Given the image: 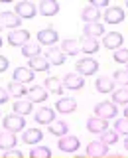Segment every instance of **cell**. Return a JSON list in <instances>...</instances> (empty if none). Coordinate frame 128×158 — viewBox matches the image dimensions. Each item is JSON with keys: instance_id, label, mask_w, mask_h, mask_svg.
<instances>
[{"instance_id": "18", "label": "cell", "mask_w": 128, "mask_h": 158, "mask_svg": "<svg viewBox=\"0 0 128 158\" xmlns=\"http://www.w3.org/2000/svg\"><path fill=\"white\" fill-rule=\"evenodd\" d=\"M16 146V135L14 132H8V131H2L0 132V150H12Z\"/></svg>"}, {"instance_id": "35", "label": "cell", "mask_w": 128, "mask_h": 158, "mask_svg": "<svg viewBox=\"0 0 128 158\" xmlns=\"http://www.w3.org/2000/svg\"><path fill=\"white\" fill-rule=\"evenodd\" d=\"M101 140L105 142V144H108V146L116 144V142H118V132L116 131H106V132H102V135H101Z\"/></svg>"}, {"instance_id": "26", "label": "cell", "mask_w": 128, "mask_h": 158, "mask_svg": "<svg viewBox=\"0 0 128 158\" xmlns=\"http://www.w3.org/2000/svg\"><path fill=\"white\" fill-rule=\"evenodd\" d=\"M39 12H42V16H55L59 12V4L55 0H43L39 4Z\"/></svg>"}, {"instance_id": "17", "label": "cell", "mask_w": 128, "mask_h": 158, "mask_svg": "<svg viewBox=\"0 0 128 158\" xmlns=\"http://www.w3.org/2000/svg\"><path fill=\"white\" fill-rule=\"evenodd\" d=\"M102 14L98 12V8H95V6H87V8L81 10V20L85 24H95V22H98Z\"/></svg>"}, {"instance_id": "22", "label": "cell", "mask_w": 128, "mask_h": 158, "mask_svg": "<svg viewBox=\"0 0 128 158\" xmlns=\"http://www.w3.org/2000/svg\"><path fill=\"white\" fill-rule=\"evenodd\" d=\"M49 65H51V63L47 61V57H42V56H38V57H32L28 61V67L32 69L34 73L36 71H47L49 69Z\"/></svg>"}, {"instance_id": "28", "label": "cell", "mask_w": 128, "mask_h": 158, "mask_svg": "<svg viewBox=\"0 0 128 158\" xmlns=\"http://www.w3.org/2000/svg\"><path fill=\"white\" fill-rule=\"evenodd\" d=\"M49 132L61 138V136H65L67 132H69V125H67L65 121H53L51 125H49Z\"/></svg>"}, {"instance_id": "36", "label": "cell", "mask_w": 128, "mask_h": 158, "mask_svg": "<svg viewBox=\"0 0 128 158\" xmlns=\"http://www.w3.org/2000/svg\"><path fill=\"white\" fill-rule=\"evenodd\" d=\"M114 131L118 132V135H126L128 136V118L126 117L118 118V121L114 123Z\"/></svg>"}, {"instance_id": "46", "label": "cell", "mask_w": 128, "mask_h": 158, "mask_svg": "<svg viewBox=\"0 0 128 158\" xmlns=\"http://www.w3.org/2000/svg\"><path fill=\"white\" fill-rule=\"evenodd\" d=\"M0 48H2V38H0Z\"/></svg>"}, {"instance_id": "6", "label": "cell", "mask_w": 128, "mask_h": 158, "mask_svg": "<svg viewBox=\"0 0 128 158\" xmlns=\"http://www.w3.org/2000/svg\"><path fill=\"white\" fill-rule=\"evenodd\" d=\"M79 138L77 136H73V135H65V136H61L59 138V142H57V146H59V150H63V152H75L77 148H79Z\"/></svg>"}, {"instance_id": "45", "label": "cell", "mask_w": 128, "mask_h": 158, "mask_svg": "<svg viewBox=\"0 0 128 158\" xmlns=\"http://www.w3.org/2000/svg\"><path fill=\"white\" fill-rule=\"evenodd\" d=\"M2 28H4V24H2V22H0V32H2Z\"/></svg>"}, {"instance_id": "38", "label": "cell", "mask_w": 128, "mask_h": 158, "mask_svg": "<svg viewBox=\"0 0 128 158\" xmlns=\"http://www.w3.org/2000/svg\"><path fill=\"white\" fill-rule=\"evenodd\" d=\"M114 59L118 63H128V49H124V48L116 49V52H114Z\"/></svg>"}, {"instance_id": "14", "label": "cell", "mask_w": 128, "mask_h": 158, "mask_svg": "<svg viewBox=\"0 0 128 158\" xmlns=\"http://www.w3.org/2000/svg\"><path fill=\"white\" fill-rule=\"evenodd\" d=\"M47 95H49V93H47V89H46V87H42V85H34V87L28 91V97H30L28 101H32V103H43V101L47 99Z\"/></svg>"}, {"instance_id": "43", "label": "cell", "mask_w": 128, "mask_h": 158, "mask_svg": "<svg viewBox=\"0 0 128 158\" xmlns=\"http://www.w3.org/2000/svg\"><path fill=\"white\" fill-rule=\"evenodd\" d=\"M124 148H126V150H128V136L124 138Z\"/></svg>"}, {"instance_id": "37", "label": "cell", "mask_w": 128, "mask_h": 158, "mask_svg": "<svg viewBox=\"0 0 128 158\" xmlns=\"http://www.w3.org/2000/svg\"><path fill=\"white\" fill-rule=\"evenodd\" d=\"M112 79H114V81H118L120 85L128 87V69H118V71H114Z\"/></svg>"}, {"instance_id": "8", "label": "cell", "mask_w": 128, "mask_h": 158, "mask_svg": "<svg viewBox=\"0 0 128 158\" xmlns=\"http://www.w3.org/2000/svg\"><path fill=\"white\" fill-rule=\"evenodd\" d=\"M34 118H36V123H39V125H51V123L55 121V111L49 109V107H42V109L36 111Z\"/></svg>"}, {"instance_id": "34", "label": "cell", "mask_w": 128, "mask_h": 158, "mask_svg": "<svg viewBox=\"0 0 128 158\" xmlns=\"http://www.w3.org/2000/svg\"><path fill=\"white\" fill-rule=\"evenodd\" d=\"M39 52H42V49H39L38 44H30V42L22 48V53H24L26 57H30V59H32V57H38V56H39Z\"/></svg>"}, {"instance_id": "16", "label": "cell", "mask_w": 128, "mask_h": 158, "mask_svg": "<svg viewBox=\"0 0 128 158\" xmlns=\"http://www.w3.org/2000/svg\"><path fill=\"white\" fill-rule=\"evenodd\" d=\"M55 109L59 113H63V115H69V113H73L77 109V101L73 97H65V99H59L55 103Z\"/></svg>"}, {"instance_id": "33", "label": "cell", "mask_w": 128, "mask_h": 158, "mask_svg": "<svg viewBox=\"0 0 128 158\" xmlns=\"http://www.w3.org/2000/svg\"><path fill=\"white\" fill-rule=\"evenodd\" d=\"M30 158H51V150L47 146H34L30 150Z\"/></svg>"}, {"instance_id": "40", "label": "cell", "mask_w": 128, "mask_h": 158, "mask_svg": "<svg viewBox=\"0 0 128 158\" xmlns=\"http://www.w3.org/2000/svg\"><path fill=\"white\" fill-rule=\"evenodd\" d=\"M91 6H95V8H108V0H93Z\"/></svg>"}, {"instance_id": "31", "label": "cell", "mask_w": 128, "mask_h": 158, "mask_svg": "<svg viewBox=\"0 0 128 158\" xmlns=\"http://www.w3.org/2000/svg\"><path fill=\"white\" fill-rule=\"evenodd\" d=\"M112 103L116 105H126L128 107V87H120L112 91Z\"/></svg>"}, {"instance_id": "25", "label": "cell", "mask_w": 128, "mask_h": 158, "mask_svg": "<svg viewBox=\"0 0 128 158\" xmlns=\"http://www.w3.org/2000/svg\"><path fill=\"white\" fill-rule=\"evenodd\" d=\"M61 52L65 53V56H77V53L81 52V42H77V40H63Z\"/></svg>"}, {"instance_id": "9", "label": "cell", "mask_w": 128, "mask_h": 158, "mask_svg": "<svg viewBox=\"0 0 128 158\" xmlns=\"http://www.w3.org/2000/svg\"><path fill=\"white\" fill-rule=\"evenodd\" d=\"M28 40H30V32L28 30H16V32H10V36H8V42H10V46H26L28 44Z\"/></svg>"}, {"instance_id": "13", "label": "cell", "mask_w": 128, "mask_h": 158, "mask_svg": "<svg viewBox=\"0 0 128 158\" xmlns=\"http://www.w3.org/2000/svg\"><path fill=\"white\" fill-rule=\"evenodd\" d=\"M102 46L108 48V49H120L122 46V34L120 32H110V34H106L105 40H102Z\"/></svg>"}, {"instance_id": "1", "label": "cell", "mask_w": 128, "mask_h": 158, "mask_svg": "<svg viewBox=\"0 0 128 158\" xmlns=\"http://www.w3.org/2000/svg\"><path fill=\"white\" fill-rule=\"evenodd\" d=\"M95 113H97L95 117L108 121V118H114V117L118 115V109H116V103H112V101H102V103H97Z\"/></svg>"}, {"instance_id": "29", "label": "cell", "mask_w": 128, "mask_h": 158, "mask_svg": "<svg viewBox=\"0 0 128 158\" xmlns=\"http://www.w3.org/2000/svg\"><path fill=\"white\" fill-rule=\"evenodd\" d=\"M12 111L16 113V115H30V113L34 111V107H32V101H22V99H18L16 103H14V107H12Z\"/></svg>"}, {"instance_id": "23", "label": "cell", "mask_w": 128, "mask_h": 158, "mask_svg": "<svg viewBox=\"0 0 128 158\" xmlns=\"http://www.w3.org/2000/svg\"><path fill=\"white\" fill-rule=\"evenodd\" d=\"M43 87H46L49 93H53V95H61L63 93V81L57 79V77H47L46 81H43Z\"/></svg>"}, {"instance_id": "32", "label": "cell", "mask_w": 128, "mask_h": 158, "mask_svg": "<svg viewBox=\"0 0 128 158\" xmlns=\"http://www.w3.org/2000/svg\"><path fill=\"white\" fill-rule=\"evenodd\" d=\"M8 93H10V97H16V101L18 99H22L24 95H28V89L22 85V83H16V81H12L8 85Z\"/></svg>"}, {"instance_id": "19", "label": "cell", "mask_w": 128, "mask_h": 158, "mask_svg": "<svg viewBox=\"0 0 128 158\" xmlns=\"http://www.w3.org/2000/svg\"><path fill=\"white\" fill-rule=\"evenodd\" d=\"M0 22L4 24V26H8V28H20V24H22V18L18 16L16 12H2L0 14Z\"/></svg>"}, {"instance_id": "3", "label": "cell", "mask_w": 128, "mask_h": 158, "mask_svg": "<svg viewBox=\"0 0 128 158\" xmlns=\"http://www.w3.org/2000/svg\"><path fill=\"white\" fill-rule=\"evenodd\" d=\"M75 67H77L79 75H95L98 71V61L97 59H91V57H85V59H79L75 63Z\"/></svg>"}, {"instance_id": "47", "label": "cell", "mask_w": 128, "mask_h": 158, "mask_svg": "<svg viewBox=\"0 0 128 158\" xmlns=\"http://www.w3.org/2000/svg\"><path fill=\"white\" fill-rule=\"evenodd\" d=\"M126 6H128V0H126Z\"/></svg>"}, {"instance_id": "41", "label": "cell", "mask_w": 128, "mask_h": 158, "mask_svg": "<svg viewBox=\"0 0 128 158\" xmlns=\"http://www.w3.org/2000/svg\"><path fill=\"white\" fill-rule=\"evenodd\" d=\"M8 99H10V93H8V89H2V87H0V103L4 105V103H6Z\"/></svg>"}, {"instance_id": "4", "label": "cell", "mask_w": 128, "mask_h": 158, "mask_svg": "<svg viewBox=\"0 0 128 158\" xmlns=\"http://www.w3.org/2000/svg\"><path fill=\"white\" fill-rule=\"evenodd\" d=\"M102 18H105L106 24H120L124 20V10L120 6H108L106 12L102 14Z\"/></svg>"}, {"instance_id": "21", "label": "cell", "mask_w": 128, "mask_h": 158, "mask_svg": "<svg viewBox=\"0 0 128 158\" xmlns=\"http://www.w3.org/2000/svg\"><path fill=\"white\" fill-rule=\"evenodd\" d=\"M46 57L51 65H61V63H65V53L61 52V48H49Z\"/></svg>"}, {"instance_id": "10", "label": "cell", "mask_w": 128, "mask_h": 158, "mask_svg": "<svg viewBox=\"0 0 128 158\" xmlns=\"http://www.w3.org/2000/svg\"><path fill=\"white\" fill-rule=\"evenodd\" d=\"M63 85H65L67 89L77 91V89H83L85 79H83V75H79V73H67V75L63 77Z\"/></svg>"}, {"instance_id": "24", "label": "cell", "mask_w": 128, "mask_h": 158, "mask_svg": "<svg viewBox=\"0 0 128 158\" xmlns=\"http://www.w3.org/2000/svg\"><path fill=\"white\" fill-rule=\"evenodd\" d=\"M95 87H97V91H101V93H112L114 91V79H110V77H97L95 79Z\"/></svg>"}, {"instance_id": "11", "label": "cell", "mask_w": 128, "mask_h": 158, "mask_svg": "<svg viewBox=\"0 0 128 158\" xmlns=\"http://www.w3.org/2000/svg\"><path fill=\"white\" fill-rule=\"evenodd\" d=\"M38 42L43 46H53L57 42V32L53 28H43L38 32Z\"/></svg>"}, {"instance_id": "12", "label": "cell", "mask_w": 128, "mask_h": 158, "mask_svg": "<svg viewBox=\"0 0 128 158\" xmlns=\"http://www.w3.org/2000/svg\"><path fill=\"white\" fill-rule=\"evenodd\" d=\"M36 6H34L32 2H28V0H22V2L16 4V14L20 18H34L36 16Z\"/></svg>"}, {"instance_id": "42", "label": "cell", "mask_w": 128, "mask_h": 158, "mask_svg": "<svg viewBox=\"0 0 128 158\" xmlns=\"http://www.w3.org/2000/svg\"><path fill=\"white\" fill-rule=\"evenodd\" d=\"M8 65H10V63H8V59L4 57V56H0V73H2V71H6Z\"/></svg>"}, {"instance_id": "15", "label": "cell", "mask_w": 128, "mask_h": 158, "mask_svg": "<svg viewBox=\"0 0 128 158\" xmlns=\"http://www.w3.org/2000/svg\"><path fill=\"white\" fill-rule=\"evenodd\" d=\"M14 81L16 83H30V81H34V71L30 67H16L14 69Z\"/></svg>"}, {"instance_id": "5", "label": "cell", "mask_w": 128, "mask_h": 158, "mask_svg": "<svg viewBox=\"0 0 128 158\" xmlns=\"http://www.w3.org/2000/svg\"><path fill=\"white\" fill-rule=\"evenodd\" d=\"M87 131L93 132V135H102V132L108 131V123L105 118H98V117H91L87 121Z\"/></svg>"}, {"instance_id": "39", "label": "cell", "mask_w": 128, "mask_h": 158, "mask_svg": "<svg viewBox=\"0 0 128 158\" xmlns=\"http://www.w3.org/2000/svg\"><path fill=\"white\" fill-rule=\"evenodd\" d=\"M4 158H24V154L16 148H12V150H6L4 152Z\"/></svg>"}, {"instance_id": "44", "label": "cell", "mask_w": 128, "mask_h": 158, "mask_svg": "<svg viewBox=\"0 0 128 158\" xmlns=\"http://www.w3.org/2000/svg\"><path fill=\"white\" fill-rule=\"evenodd\" d=\"M124 117H126V118H128V107H126V109H124Z\"/></svg>"}, {"instance_id": "30", "label": "cell", "mask_w": 128, "mask_h": 158, "mask_svg": "<svg viewBox=\"0 0 128 158\" xmlns=\"http://www.w3.org/2000/svg\"><path fill=\"white\" fill-rule=\"evenodd\" d=\"M42 131L39 128H28V131H24L22 135V140L26 142V144H34V142H39L42 140Z\"/></svg>"}, {"instance_id": "2", "label": "cell", "mask_w": 128, "mask_h": 158, "mask_svg": "<svg viewBox=\"0 0 128 158\" xmlns=\"http://www.w3.org/2000/svg\"><path fill=\"white\" fill-rule=\"evenodd\" d=\"M2 127H4V131H8V132H18V131H24V127H26V121H24V117L22 115H8V117H4L2 118Z\"/></svg>"}, {"instance_id": "20", "label": "cell", "mask_w": 128, "mask_h": 158, "mask_svg": "<svg viewBox=\"0 0 128 158\" xmlns=\"http://www.w3.org/2000/svg\"><path fill=\"white\" fill-rule=\"evenodd\" d=\"M83 34H85V38H93V40H97L98 36H102V34H105V26H102L101 22L85 24V28H83Z\"/></svg>"}, {"instance_id": "7", "label": "cell", "mask_w": 128, "mask_h": 158, "mask_svg": "<svg viewBox=\"0 0 128 158\" xmlns=\"http://www.w3.org/2000/svg\"><path fill=\"white\" fill-rule=\"evenodd\" d=\"M87 154L91 156V158H102V156H106L108 154V144H105L102 140H95V142H89V146H87Z\"/></svg>"}, {"instance_id": "27", "label": "cell", "mask_w": 128, "mask_h": 158, "mask_svg": "<svg viewBox=\"0 0 128 158\" xmlns=\"http://www.w3.org/2000/svg\"><path fill=\"white\" fill-rule=\"evenodd\" d=\"M98 49H101L98 40H93V38H85V36H83V40H81V52H85V53H97Z\"/></svg>"}]
</instances>
